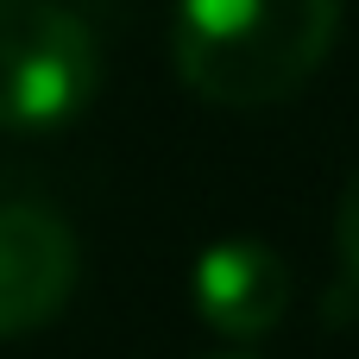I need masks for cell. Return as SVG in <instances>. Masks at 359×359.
I'll use <instances>...</instances> for the list:
<instances>
[{"label": "cell", "instance_id": "obj_1", "mask_svg": "<svg viewBox=\"0 0 359 359\" xmlns=\"http://www.w3.org/2000/svg\"><path fill=\"white\" fill-rule=\"evenodd\" d=\"M341 0H177V76L221 107L290 101L334 50Z\"/></svg>", "mask_w": 359, "mask_h": 359}, {"label": "cell", "instance_id": "obj_2", "mask_svg": "<svg viewBox=\"0 0 359 359\" xmlns=\"http://www.w3.org/2000/svg\"><path fill=\"white\" fill-rule=\"evenodd\" d=\"M101 88L88 19L57 0H0V133H57Z\"/></svg>", "mask_w": 359, "mask_h": 359}, {"label": "cell", "instance_id": "obj_3", "mask_svg": "<svg viewBox=\"0 0 359 359\" xmlns=\"http://www.w3.org/2000/svg\"><path fill=\"white\" fill-rule=\"evenodd\" d=\"M76 290V233L38 202H0V341L44 328Z\"/></svg>", "mask_w": 359, "mask_h": 359}, {"label": "cell", "instance_id": "obj_4", "mask_svg": "<svg viewBox=\"0 0 359 359\" xmlns=\"http://www.w3.org/2000/svg\"><path fill=\"white\" fill-rule=\"evenodd\" d=\"M189 290H196V316L215 334L259 341L290 309V265H284L278 246H265L252 233H233V240H221V246H208L196 259Z\"/></svg>", "mask_w": 359, "mask_h": 359}, {"label": "cell", "instance_id": "obj_5", "mask_svg": "<svg viewBox=\"0 0 359 359\" xmlns=\"http://www.w3.org/2000/svg\"><path fill=\"white\" fill-rule=\"evenodd\" d=\"M334 246H341V259H347V271H353V284H359V170L347 177L341 208H334Z\"/></svg>", "mask_w": 359, "mask_h": 359}, {"label": "cell", "instance_id": "obj_6", "mask_svg": "<svg viewBox=\"0 0 359 359\" xmlns=\"http://www.w3.org/2000/svg\"><path fill=\"white\" fill-rule=\"evenodd\" d=\"M215 359H252V353H215Z\"/></svg>", "mask_w": 359, "mask_h": 359}]
</instances>
